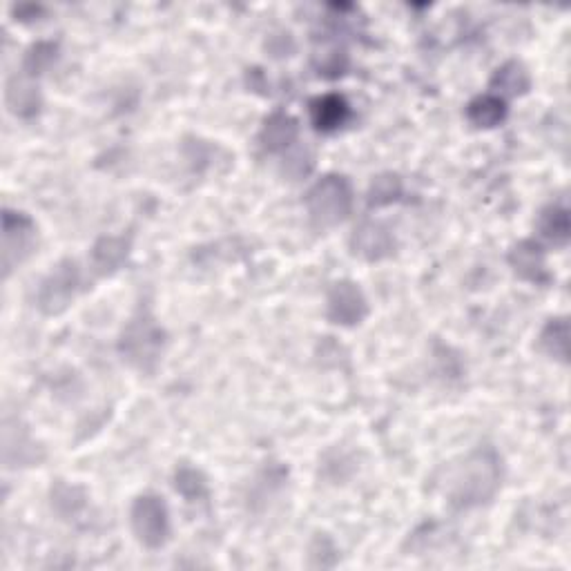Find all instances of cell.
I'll list each match as a JSON object with an SVG mask.
<instances>
[{"mask_svg": "<svg viewBox=\"0 0 571 571\" xmlns=\"http://www.w3.org/2000/svg\"><path fill=\"white\" fill-rule=\"evenodd\" d=\"M351 250L355 257L366 261H382L395 253V239L393 232L375 224V221H364L362 226H357L351 237Z\"/></svg>", "mask_w": 571, "mask_h": 571, "instance_id": "8", "label": "cell"}, {"mask_svg": "<svg viewBox=\"0 0 571 571\" xmlns=\"http://www.w3.org/2000/svg\"><path fill=\"white\" fill-rule=\"evenodd\" d=\"M299 125L293 116L286 112H273L261 125L259 141L264 145V150L270 154L286 152L290 145L297 141Z\"/></svg>", "mask_w": 571, "mask_h": 571, "instance_id": "12", "label": "cell"}, {"mask_svg": "<svg viewBox=\"0 0 571 571\" xmlns=\"http://www.w3.org/2000/svg\"><path fill=\"white\" fill-rule=\"evenodd\" d=\"M83 502H85V498H83L81 489L67 487V485H63V482H58L56 489H52V505L58 514H63V516L76 514V511L83 507Z\"/></svg>", "mask_w": 571, "mask_h": 571, "instance_id": "21", "label": "cell"}, {"mask_svg": "<svg viewBox=\"0 0 571 571\" xmlns=\"http://www.w3.org/2000/svg\"><path fill=\"white\" fill-rule=\"evenodd\" d=\"M163 348H166V331L148 311H139L123 328L119 353L132 369L152 373L161 360Z\"/></svg>", "mask_w": 571, "mask_h": 571, "instance_id": "2", "label": "cell"}, {"mask_svg": "<svg viewBox=\"0 0 571 571\" xmlns=\"http://www.w3.org/2000/svg\"><path fill=\"white\" fill-rule=\"evenodd\" d=\"M353 208V188L342 174H326L306 195V210L313 226L328 230L344 224Z\"/></svg>", "mask_w": 571, "mask_h": 571, "instance_id": "3", "label": "cell"}, {"mask_svg": "<svg viewBox=\"0 0 571 571\" xmlns=\"http://www.w3.org/2000/svg\"><path fill=\"white\" fill-rule=\"evenodd\" d=\"M491 87L498 92L496 96H500V99H505V96H522L529 92L531 76L525 65L518 61H509L498 67L496 74L491 76Z\"/></svg>", "mask_w": 571, "mask_h": 571, "instance_id": "15", "label": "cell"}, {"mask_svg": "<svg viewBox=\"0 0 571 571\" xmlns=\"http://www.w3.org/2000/svg\"><path fill=\"white\" fill-rule=\"evenodd\" d=\"M81 284L79 264L72 259H65L58 264L50 275L43 279L41 288L36 295V306L43 315H61L74 302L76 290Z\"/></svg>", "mask_w": 571, "mask_h": 571, "instance_id": "4", "label": "cell"}, {"mask_svg": "<svg viewBox=\"0 0 571 571\" xmlns=\"http://www.w3.org/2000/svg\"><path fill=\"white\" fill-rule=\"evenodd\" d=\"M174 489H177L183 498L195 502L208 496V482L203 473L192 467H181L174 473Z\"/></svg>", "mask_w": 571, "mask_h": 571, "instance_id": "20", "label": "cell"}, {"mask_svg": "<svg viewBox=\"0 0 571 571\" xmlns=\"http://www.w3.org/2000/svg\"><path fill=\"white\" fill-rule=\"evenodd\" d=\"M509 266L514 273L531 284H547L549 270L545 261V250L534 239H522L509 250Z\"/></svg>", "mask_w": 571, "mask_h": 571, "instance_id": "9", "label": "cell"}, {"mask_svg": "<svg viewBox=\"0 0 571 571\" xmlns=\"http://www.w3.org/2000/svg\"><path fill=\"white\" fill-rule=\"evenodd\" d=\"M540 232L549 239L554 241L556 246H565L569 241V232H571V224H569V212L567 208L560 206H551L543 212L540 217Z\"/></svg>", "mask_w": 571, "mask_h": 571, "instance_id": "19", "label": "cell"}, {"mask_svg": "<svg viewBox=\"0 0 571 571\" xmlns=\"http://www.w3.org/2000/svg\"><path fill=\"white\" fill-rule=\"evenodd\" d=\"M132 531L139 543L148 549H159L168 543L170 516L159 496H139L130 511Z\"/></svg>", "mask_w": 571, "mask_h": 571, "instance_id": "5", "label": "cell"}, {"mask_svg": "<svg viewBox=\"0 0 571 571\" xmlns=\"http://www.w3.org/2000/svg\"><path fill=\"white\" fill-rule=\"evenodd\" d=\"M540 351L547 353L551 360H558V362H567V355H569V324L565 317H556V319H549L547 326L543 328V333H540V340H538Z\"/></svg>", "mask_w": 571, "mask_h": 571, "instance_id": "16", "label": "cell"}, {"mask_svg": "<svg viewBox=\"0 0 571 571\" xmlns=\"http://www.w3.org/2000/svg\"><path fill=\"white\" fill-rule=\"evenodd\" d=\"M502 482V460L493 447H480L451 469L447 493L453 507H480L496 496Z\"/></svg>", "mask_w": 571, "mask_h": 571, "instance_id": "1", "label": "cell"}, {"mask_svg": "<svg viewBox=\"0 0 571 571\" xmlns=\"http://www.w3.org/2000/svg\"><path fill=\"white\" fill-rule=\"evenodd\" d=\"M43 9L41 7H36V5H21L16 9V16H21L18 21H34V18L41 14Z\"/></svg>", "mask_w": 571, "mask_h": 571, "instance_id": "23", "label": "cell"}, {"mask_svg": "<svg viewBox=\"0 0 571 571\" xmlns=\"http://www.w3.org/2000/svg\"><path fill=\"white\" fill-rule=\"evenodd\" d=\"M36 246V224L25 212L5 210L3 212V268L5 275L34 253Z\"/></svg>", "mask_w": 571, "mask_h": 571, "instance_id": "6", "label": "cell"}, {"mask_svg": "<svg viewBox=\"0 0 571 571\" xmlns=\"http://www.w3.org/2000/svg\"><path fill=\"white\" fill-rule=\"evenodd\" d=\"M58 58V43L54 41H41L32 45L23 58V72L29 79H36L43 72L50 70Z\"/></svg>", "mask_w": 571, "mask_h": 571, "instance_id": "18", "label": "cell"}, {"mask_svg": "<svg viewBox=\"0 0 571 571\" xmlns=\"http://www.w3.org/2000/svg\"><path fill=\"white\" fill-rule=\"evenodd\" d=\"M132 248L130 237H101L92 248V268L96 275L108 277L114 275L125 261H128Z\"/></svg>", "mask_w": 571, "mask_h": 571, "instance_id": "11", "label": "cell"}, {"mask_svg": "<svg viewBox=\"0 0 571 571\" xmlns=\"http://www.w3.org/2000/svg\"><path fill=\"white\" fill-rule=\"evenodd\" d=\"M346 54L340 50H333V52H326L322 54V58L315 63L317 67V74L324 76V79H337V76H342L346 70Z\"/></svg>", "mask_w": 571, "mask_h": 571, "instance_id": "22", "label": "cell"}, {"mask_svg": "<svg viewBox=\"0 0 571 571\" xmlns=\"http://www.w3.org/2000/svg\"><path fill=\"white\" fill-rule=\"evenodd\" d=\"M311 119L319 132H335L351 119V105L340 94H324L311 103Z\"/></svg>", "mask_w": 571, "mask_h": 571, "instance_id": "13", "label": "cell"}, {"mask_svg": "<svg viewBox=\"0 0 571 571\" xmlns=\"http://www.w3.org/2000/svg\"><path fill=\"white\" fill-rule=\"evenodd\" d=\"M326 315L333 324L357 326L369 315V302H366L360 286L344 279V282H337L328 290Z\"/></svg>", "mask_w": 571, "mask_h": 571, "instance_id": "7", "label": "cell"}, {"mask_svg": "<svg viewBox=\"0 0 571 571\" xmlns=\"http://www.w3.org/2000/svg\"><path fill=\"white\" fill-rule=\"evenodd\" d=\"M467 119L473 128H498V125L507 119V103L496 94L476 96V99L467 105Z\"/></svg>", "mask_w": 571, "mask_h": 571, "instance_id": "14", "label": "cell"}, {"mask_svg": "<svg viewBox=\"0 0 571 571\" xmlns=\"http://www.w3.org/2000/svg\"><path fill=\"white\" fill-rule=\"evenodd\" d=\"M402 179L400 174L393 172H384L380 177H375L371 188H369V206L371 208H382V206H391V203L402 199Z\"/></svg>", "mask_w": 571, "mask_h": 571, "instance_id": "17", "label": "cell"}, {"mask_svg": "<svg viewBox=\"0 0 571 571\" xmlns=\"http://www.w3.org/2000/svg\"><path fill=\"white\" fill-rule=\"evenodd\" d=\"M5 103L12 114L21 116V119H32L38 112H41V92H38V85L29 76H12L7 81L5 90Z\"/></svg>", "mask_w": 571, "mask_h": 571, "instance_id": "10", "label": "cell"}]
</instances>
